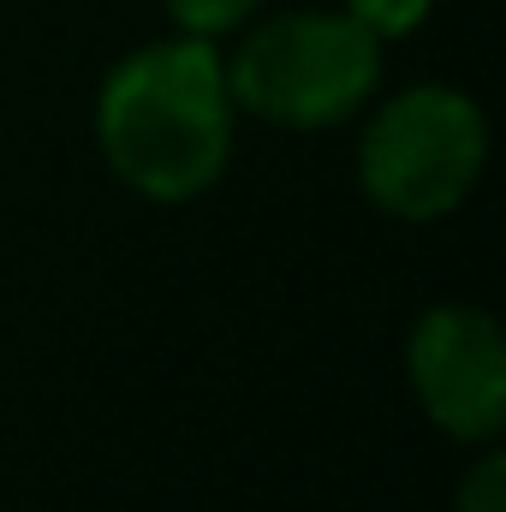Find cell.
<instances>
[{
    "label": "cell",
    "instance_id": "6da1fadb",
    "mask_svg": "<svg viewBox=\"0 0 506 512\" xmlns=\"http://www.w3.org/2000/svg\"><path fill=\"white\" fill-rule=\"evenodd\" d=\"M239 108L221 42L161 36L108 66L96 90V143L108 173L149 203H191L221 185Z\"/></svg>",
    "mask_w": 506,
    "mask_h": 512
},
{
    "label": "cell",
    "instance_id": "7a4b0ae2",
    "mask_svg": "<svg viewBox=\"0 0 506 512\" xmlns=\"http://www.w3.org/2000/svg\"><path fill=\"white\" fill-rule=\"evenodd\" d=\"M221 60L233 108L280 131L346 126L381 84V42L346 6L245 24V42Z\"/></svg>",
    "mask_w": 506,
    "mask_h": 512
},
{
    "label": "cell",
    "instance_id": "3957f363",
    "mask_svg": "<svg viewBox=\"0 0 506 512\" xmlns=\"http://www.w3.org/2000/svg\"><path fill=\"white\" fill-rule=\"evenodd\" d=\"M489 167V120L453 84H411L358 137V185L387 221L429 227L465 209Z\"/></svg>",
    "mask_w": 506,
    "mask_h": 512
},
{
    "label": "cell",
    "instance_id": "277c9868",
    "mask_svg": "<svg viewBox=\"0 0 506 512\" xmlns=\"http://www.w3.org/2000/svg\"><path fill=\"white\" fill-rule=\"evenodd\" d=\"M405 382L447 441L489 447L506 429L501 322L477 304H429L405 334Z\"/></svg>",
    "mask_w": 506,
    "mask_h": 512
},
{
    "label": "cell",
    "instance_id": "5b68a950",
    "mask_svg": "<svg viewBox=\"0 0 506 512\" xmlns=\"http://www.w3.org/2000/svg\"><path fill=\"white\" fill-rule=\"evenodd\" d=\"M179 36H203V42H227L262 12V0H161Z\"/></svg>",
    "mask_w": 506,
    "mask_h": 512
},
{
    "label": "cell",
    "instance_id": "8992f818",
    "mask_svg": "<svg viewBox=\"0 0 506 512\" xmlns=\"http://www.w3.org/2000/svg\"><path fill=\"white\" fill-rule=\"evenodd\" d=\"M346 12L376 36L381 48L387 42H405V36H417L423 24H429V12H435V0H346Z\"/></svg>",
    "mask_w": 506,
    "mask_h": 512
},
{
    "label": "cell",
    "instance_id": "52a82bcc",
    "mask_svg": "<svg viewBox=\"0 0 506 512\" xmlns=\"http://www.w3.org/2000/svg\"><path fill=\"white\" fill-rule=\"evenodd\" d=\"M453 512H506V453L495 441H489V447L477 453V465L459 477Z\"/></svg>",
    "mask_w": 506,
    "mask_h": 512
}]
</instances>
